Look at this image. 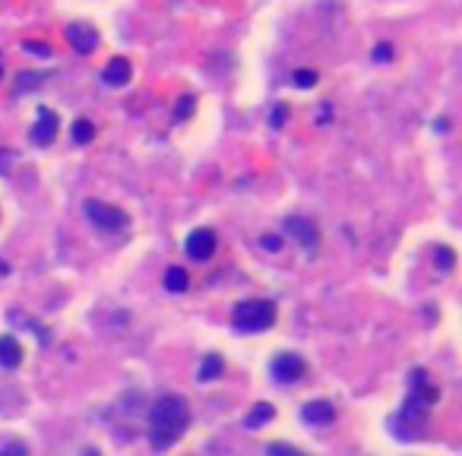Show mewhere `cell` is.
Masks as SVG:
<instances>
[{
	"mask_svg": "<svg viewBox=\"0 0 462 456\" xmlns=\"http://www.w3.org/2000/svg\"><path fill=\"white\" fill-rule=\"evenodd\" d=\"M412 396L405 399V409L399 412V422H412V425H422L424 418L431 416V406L440 399V393H437V387H431L428 383V374H424L422 368L412 371Z\"/></svg>",
	"mask_w": 462,
	"mask_h": 456,
	"instance_id": "7a4b0ae2",
	"label": "cell"
},
{
	"mask_svg": "<svg viewBox=\"0 0 462 456\" xmlns=\"http://www.w3.org/2000/svg\"><path fill=\"white\" fill-rule=\"evenodd\" d=\"M0 453H29V443L13 441V437H0Z\"/></svg>",
	"mask_w": 462,
	"mask_h": 456,
	"instance_id": "ac0fdd59",
	"label": "cell"
},
{
	"mask_svg": "<svg viewBox=\"0 0 462 456\" xmlns=\"http://www.w3.org/2000/svg\"><path fill=\"white\" fill-rule=\"evenodd\" d=\"M285 118H288V108H285V105H275V111H273V121H269V124H273V127H279V124L285 121Z\"/></svg>",
	"mask_w": 462,
	"mask_h": 456,
	"instance_id": "7402d4cb",
	"label": "cell"
},
{
	"mask_svg": "<svg viewBox=\"0 0 462 456\" xmlns=\"http://www.w3.org/2000/svg\"><path fill=\"white\" fill-rule=\"evenodd\" d=\"M184 101H187V105H178V118H184V114L194 111V99H190V95H187V99H184Z\"/></svg>",
	"mask_w": 462,
	"mask_h": 456,
	"instance_id": "cb8c5ba5",
	"label": "cell"
},
{
	"mask_svg": "<svg viewBox=\"0 0 462 456\" xmlns=\"http://www.w3.org/2000/svg\"><path fill=\"white\" fill-rule=\"evenodd\" d=\"M301 418L308 425H333L336 422V406L327 399H314V403L301 406Z\"/></svg>",
	"mask_w": 462,
	"mask_h": 456,
	"instance_id": "8fae6325",
	"label": "cell"
},
{
	"mask_svg": "<svg viewBox=\"0 0 462 456\" xmlns=\"http://www.w3.org/2000/svg\"><path fill=\"white\" fill-rule=\"evenodd\" d=\"M67 41L76 54H86L89 57L99 48V32L92 26H86V22H74V26H67Z\"/></svg>",
	"mask_w": 462,
	"mask_h": 456,
	"instance_id": "9c48e42d",
	"label": "cell"
},
{
	"mask_svg": "<svg viewBox=\"0 0 462 456\" xmlns=\"http://www.w3.org/2000/svg\"><path fill=\"white\" fill-rule=\"evenodd\" d=\"M434 130H440V134H447V130H449V121H447V118H440V121H434Z\"/></svg>",
	"mask_w": 462,
	"mask_h": 456,
	"instance_id": "484cf974",
	"label": "cell"
},
{
	"mask_svg": "<svg viewBox=\"0 0 462 456\" xmlns=\"http://www.w3.org/2000/svg\"><path fill=\"white\" fill-rule=\"evenodd\" d=\"M434 260L440 263L443 273H449V269H453V263H456V257H453V250H449V248H437V257H434Z\"/></svg>",
	"mask_w": 462,
	"mask_h": 456,
	"instance_id": "d6986e66",
	"label": "cell"
},
{
	"mask_svg": "<svg viewBox=\"0 0 462 456\" xmlns=\"http://www.w3.org/2000/svg\"><path fill=\"white\" fill-rule=\"evenodd\" d=\"M57 127H61V118L51 108H39V121L32 124V143L35 146H51L57 140Z\"/></svg>",
	"mask_w": 462,
	"mask_h": 456,
	"instance_id": "52a82bcc",
	"label": "cell"
},
{
	"mask_svg": "<svg viewBox=\"0 0 462 456\" xmlns=\"http://www.w3.org/2000/svg\"><path fill=\"white\" fill-rule=\"evenodd\" d=\"M187 285H190L187 269H184V267H168V273H165V289L168 292L181 295V292H187Z\"/></svg>",
	"mask_w": 462,
	"mask_h": 456,
	"instance_id": "5bb4252c",
	"label": "cell"
},
{
	"mask_svg": "<svg viewBox=\"0 0 462 456\" xmlns=\"http://www.w3.org/2000/svg\"><path fill=\"white\" fill-rule=\"evenodd\" d=\"M22 51H29V54H39V57H48V54H51V48H48V45H41V41H26V45H22Z\"/></svg>",
	"mask_w": 462,
	"mask_h": 456,
	"instance_id": "ffe728a7",
	"label": "cell"
},
{
	"mask_svg": "<svg viewBox=\"0 0 462 456\" xmlns=\"http://www.w3.org/2000/svg\"><path fill=\"white\" fill-rule=\"evenodd\" d=\"M83 213H86V219L92 222L99 232H127L130 228V215L124 213V209L111 206V203L86 200L83 203Z\"/></svg>",
	"mask_w": 462,
	"mask_h": 456,
	"instance_id": "277c9868",
	"label": "cell"
},
{
	"mask_svg": "<svg viewBox=\"0 0 462 456\" xmlns=\"http://www.w3.org/2000/svg\"><path fill=\"white\" fill-rule=\"evenodd\" d=\"M70 136H74V143H92L95 140V124L86 121V118H80V121H74Z\"/></svg>",
	"mask_w": 462,
	"mask_h": 456,
	"instance_id": "2e32d148",
	"label": "cell"
},
{
	"mask_svg": "<svg viewBox=\"0 0 462 456\" xmlns=\"http://www.w3.org/2000/svg\"><path fill=\"white\" fill-rule=\"evenodd\" d=\"M260 244L269 250H279V238H260Z\"/></svg>",
	"mask_w": 462,
	"mask_h": 456,
	"instance_id": "d4e9b609",
	"label": "cell"
},
{
	"mask_svg": "<svg viewBox=\"0 0 462 456\" xmlns=\"http://www.w3.org/2000/svg\"><path fill=\"white\" fill-rule=\"evenodd\" d=\"M273 416H275L273 406H269V403H257V409L250 412L248 418H244V428H260V425L273 422Z\"/></svg>",
	"mask_w": 462,
	"mask_h": 456,
	"instance_id": "9a60e30c",
	"label": "cell"
},
{
	"mask_svg": "<svg viewBox=\"0 0 462 456\" xmlns=\"http://www.w3.org/2000/svg\"><path fill=\"white\" fill-rule=\"evenodd\" d=\"M222 371H225V362H222V355L209 352V355L203 358L200 371H196V381H200V383H209V381H215V377H219Z\"/></svg>",
	"mask_w": 462,
	"mask_h": 456,
	"instance_id": "4fadbf2b",
	"label": "cell"
},
{
	"mask_svg": "<svg viewBox=\"0 0 462 456\" xmlns=\"http://www.w3.org/2000/svg\"><path fill=\"white\" fill-rule=\"evenodd\" d=\"M269 453H295L292 443H269Z\"/></svg>",
	"mask_w": 462,
	"mask_h": 456,
	"instance_id": "603a6c76",
	"label": "cell"
},
{
	"mask_svg": "<svg viewBox=\"0 0 462 456\" xmlns=\"http://www.w3.org/2000/svg\"><path fill=\"white\" fill-rule=\"evenodd\" d=\"M187 428H190V406L178 393L161 396L159 403L153 406V412H149V443H153V450L175 447Z\"/></svg>",
	"mask_w": 462,
	"mask_h": 456,
	"instance_id": "6da1fadb",
	"label": "cell"
},
{
	"mask_svg": "<svg viewBox=\"0 0 462 456\" xmlns=\"http://www.w3.org/2000/svg\"><path fill=\"white\" fill-rule=\"evenodd\" d=\"M22 362V346L13 336H0V364L4 368H20Z\"/></svg>",
	"mask_w": 462,
	"mask_h": 456,
	"instance_id": "7c38bea8",
	"label": "cell"
},
{
	"mask_svg": "<svg viewBox=\"0 0 462 456\" xmlns=\"http://www.w3.org/2000/svg\"><path fill=\"white\" fill-rule=\"evenodd\" d=\"M215 232L213 228H194L187 235V241H184V250H187V257L190 260H196V263H203V260H209V257L215 254Z\"/></svg>",
	"mask_w": 462,
	"mask_h": 456,
	"instance_id": "8992f818",
	"label": "cell"
},
{
	"mask_svg": "<svg viewBox=\"0 0 462 456\" xmlns=\"http://www.w3.org/2000/svg\"><path fill=\"white\" fill-rule=\"evenodd\" d=\"M389 57H393V48H389V45H377V48H374V61H377V64L389 61Z\"/></svg>",
	"mask_w": 462,
	"mask_h": 456,
	"instance_id": "44dd1931",
	"label": "cell"
},
{
	"mask_svg": "<svg viewBox=\"0 0 462 456\" xmlns=\"http://www.w3.org/2000/svg\"><path fill=\"white\" fill-rule=\"evenodd\" d=\"M292 83H295L298 89H314L317 86V74H314V70H295Z\"/></svg>",
	"mask_w": 462,
	"mask_h": 456,
	"instance_id": "e0dca14e",
	"label": "cell"
},
{
	"mask_svg": "<svg viewBox=\"0 0 462 456\" xmlns=\"http://www.w3.org/2000/svg\"><path fill=\"white\" fill-rule=\"evenodd\" d=\"M282 228H285L292 238H298V244H301L304 250H317V244H320V235H317L314 222L304 219V215H288Z\"/></svg>",
	"mask_w": 462,
	"mask_h": 456,
	"instance_id": "ba28073f",
	"label": "cell"
},
{
	"mask_svg": "<svg viewBox=\"0 0 462 456\" xmlns=\"http://www.w3.org/2000/svg\"><path fill=\"white\" fill-rule=\"evenodd\" d=\"M275 317H279V311H275L273 302H266V298H250V302L235 304L231 323H235V329H241V333H266L275 323Z\"/></svg>",
	"mask_w": 462,
	"mask_h": 456,
	"instance_id": "3957f363",
	"label": "cell"
},
{
	"mask_svg": "<svg viewBox=\"0 0 462 456\" xmlns=\"http://www.w3.org/2000/svg\"><path fill=\"white\" fill-rule=\"evenodd\" d=\"M130 76H134V64H130L127 57H111V61L105 64V70H101L105 86H114V89L127 86Z\"/></svg>",
	"mask_w": 462,
	"mask_h": 456,
	"instance_id": "30bf717a",
	"label": "cell"
},
{
	"mask_svg": "<svg viewBox=\"0 0 462 456\" xmlns=\"http://www.w3.org/2000/svg\"><path fill=\"white\" fill-rule=\"evenodd\" d=\"M269 374L279 383H298L304 374H308V362H304L298 352H279L269 364Z\"/></svg>",
	"mask_w": 462,
	"mask_h": 456,
	"instance_id": "5b68a950",
	"label": "cell"
}]
</instances>
